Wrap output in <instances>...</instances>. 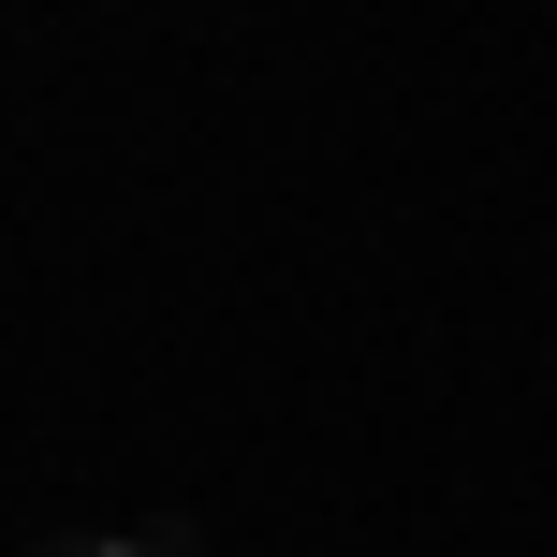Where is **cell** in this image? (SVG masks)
<instances>
[{"instance_id":"cell-1","label":"cell","mask_w":557,"mask_h":557,"mask_svg":"<svg viewBox=\"0 0 557 557\" xmlns=\"http://www.w3.org/2000/svg\"><path fill=\"white\" fill-rule=\"evenodd\" d=\"M88 557H162V543H88Z\"/></svg>"}]
</instances>
